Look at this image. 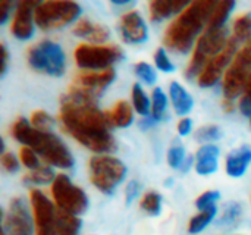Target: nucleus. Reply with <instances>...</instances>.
<instances>
[{"instance_id": "obj_27", "label": "nucleus", "mask_w": 251, "mask_h": 235, "mask_svg": "<svg viewBox=\"0 0 251 235\" xmlns=\"http://www.w3.org/2000/svg\"><path fill=\"white\" fill-rule=\"evenodd\" d=\"M131 96H132V106L140 116L151 115V102H150L147 93L144 91V88L141 87V84L137 82L132 85Z\"/></svg>"}, {"instance_id": "obj_26", "label": "nucleus", "mask_w": 251, "mask_h": 235, "mask_svg": "<svg viewBox=\"0 0 251 235\" xmlns=\"http://www.w3.org/2000/svg\"><path fill=\"white\" fill-rule=\"evenodd\" d=\"M56 177L57 175L54 174L51 166H40L31 171L29 174H26L24 177V183L28 185H47V184H53Z\"/></svg>"}, {"instance_id": "obj_11", "label": "nucleus", "mask_w": 251, "mask_h": 235, "mask_svg": "<svg viewBox=\"0 0 251 235\" xmlns=\"http://www.w3.org/2000/svg\"><path fill=\"white\" fill-rule=\"evenodd\" d=\"M29 202L35 224V235H56L57 210L54 205L40 190H31Z\"/></svg>"}, {"instance_id": "obj_37", "label": "nucleus", "mask_w": 251, "mask_h": 235, "mask_svg": "<svg viewBox=\"0 0 251 235\" xmlns=\"http://www.w3.org/2000/svg\"><path fill=\"white\" fill-rule=\"evenodd\" d=\"M221 128L218 125H206L199 128L196 132V138L200 141H216L221 138Z\"/></svg>"}, {"instance_id": "obj_21", "label": "nucleus", "mask_w": 251, "mask_h": 235, "mask_svg": "<svg viewBox=\"0 0 251 235\" xmlns=\"http://www.w3.org/2000/svg\"><path fill=\"white\" fill-rule=\"evenodd\" d=\"M169 97H171V103L174 106V110L179 116H187L194 107L193 96L176 81H172L169 85Z\"/></svg>"}, {"instance_id": "obj_33", "label": "nucleus", "mask_w": 251, "mask_h": 235, "mask_svg": "<svg viewBox=\"0 0 251 235\" xmlns=\"http://www.w3.org/2000/svg\"><path fill=\"white\" fill-rule=\"evenodd\" d=\"M135 71V75L138 77L140 81H143L144 84L147 85H153L157 79V75H156V71L153 69L151 65H149L147 62H138L134 68Z\"/></svg>"}, {"instance_id": "obj_25", "label": "nucleus", "mask_w": 251, "mask_h": 235, "mask_svg": "<svg viewBox=\"0 0 251 235\" xmlns=\"http://www.w3.org/2000/svg\"><path fill=\"white\" fill-rule=\"evenodd\" d=\"M216 215H218V208L216 206L199 212L196 216H193L190 219V222H188V233L193 235L200 234L201 231H204L213 222Z\"/></svg>"}, {"instance_id": "obj_24", "label": "nucleus", "mask_w": 251, "mask_h": 235, "mask_svg": "<svg viewBox=\"0 0 251 235\" xmlns=\"http://www.w3.org/2000/svg\"><path fill=\"white\" fill-rule=\"evenodd\" d=\"M81 228H82V221L78 216L57 210L56 235H78Z\"/></svg>"}, {"instance_id": "obj_38", "label": "nucleus", "mask_w": 251, "mask_h": 235, "mask_svg": "<svg viewBox=\"0 0 251 235\" xmlns=\"http://www.w3.org/2000/svg\"><path fill=\"white\" fill-rule=\"evenodd\" d=\"M0 162H1V166L6 172L9 174H16L19 171V166H21V160H18V157L10 153V152H4L1 153V157H0Z\"/></svg>"}, {"instance_id": "obj_29", "label": "nucleus", "mask_w": 251, "mask_h": 235, "mask_svg": "<svg viewBox=\"0 0 251 235\" xmlns=\"http://www.w3.org/2000/svg\"><path fill=\"white\" fill-rule=\"evenodd\" d=\"M140 206L147 215L159 216L162 212V196L156 191H149L143 196Z\"/></svg>"}, {"instance_id": "obj_42", "label": "nucleus", "mask_w": 251, "mask_h": 235, "mask_svg": "<svg viewBox=\"0 0 251 235\" xmlns=\"http://www.w3.org/2000/svg\"><path fill=\"white\" fill-rule=\"evenodd\" d=\"M13 9V3L9 0H3L0 1V25H4L10 16V12Z\"/></svg>"}, {"instance_id": "obj_48", "label": "nucleus", "mask_w": 251, "mask_h": 235, "mask_svg": "<svg viewBox=\"0 0 251 235\" xmlns=\"http://www.w3.org/2000/svg\"><path fill=\"white\" fill-rule=\"evenodd\" d=\"M1 235H7V234H6V231H4V230H1Z\"/></svg>"}, {"instance_id": "obj_17", "label": "nucleus", "mask_w": 251, "mask_h": 235, "mask_svg": "<svg viewBox=\"0 0 251 235\" xmlns=\"http://www.w3.org/2000/svg\"><path fill=\"white\" fill-rule=\"evenodd\" d=\"M72 32L76 37L90 41V44H103L110 37L109 28H106L101 24L93 22L90 19H79L72 28Z\"/></svg>"}, {"instance_id": "obj_20", "label": "nucleus", "mask_w": 251, "mask_h": 235, "mask_svg": "<svg viewBox=\"0 0 251 235\" xmlns=\"http://www.w3.org/2000/svg\"><path fill=\"white\" fill-rule=\"evenodd\" d=\"M251 163V149L247 146L240 147L226 157V174L232 178H241Z\"/></svg>"}, {"instance_id": "obj_19", "label": "nucleus", "mask_w": 251, "mask_h": 235, "mask_svg": "<svg viewBox=\"0 0 251 235\" xmlns=\"http://www.w3.org/2000/svg\"><path fill=\"white\" fill-rule=\"evenodd\" d=\"M190 3L185 0H151L149 15L151 22H160L172 15H179Z\"/></svg>"}, {"instance_id": "obj_16", "label": "nucleus", "mask_w": 251, "mask_h": 235, "mask_svg": "<svg viewBox=\"0 0 251 235\" xmlns=\"http://www.w3.org/2000/svg\"><path fill=\"white\" fill-rule=\"evenodd\" d=\"M121 35L128 44H141L149 38V29L137 10H129L121 18Z\"/></svg>"}, {"instance_id": "obj_10", "label": "nucleus", "mask_w": 251, "mask_h": 235, "mask_svg": "<svg viewBox=\"0 0 251 235\" xmlns=\"http://www.w3.org/2000/svg\"><path fill=\"white\" fill-rule=\"evenodd\" d=\"M115 78H116V72L113 68L100 72L82 71L74 78L69 90L97 100L103 94V91L115 81Z\"/></svg>"}, {"instance_id": "obj_15", "label": "nucleus", "mask_w": 251, "mask_h": 235, "mask_svg": "<svg viewBox=\"0 0 251 235\" xmlns=\"http://www.w3.org/2000/svg\"><path fill=\"white\" fill-rule=\"evenodd\" d=\"M249 77H250V68H247L238 59H234V62L231 63V66L224 75L222 90H224L225 100L234 102L246 90Z\"/></svg>"}, {"instance_id": "obj_22", "label": "nucleus", "mask_w": 251, "mask_h": 235, "mask_svg": "<svg viewBox=\"0 0 251 235\" xmlns=\"http://www.w3.org/2000/svg\"><path fill=\"white\" fill-rule=\"evenodd\" d=\"M104 113H106V118H107V122L110 124V127L128 128L134 122L132 107L125 100H119L118 103H115V106L110 110H107Z\"/></svg>"}, {"instance_id": "obj_23", "label": "nucleus", "mask_w": 251, "mask_h": 235, "mask_svg": "<svg viewBox=\"0 0 251 235\" xmlns=\"http://www.w3.org/2000/svg\"><path fill=\"white\" fill-rule=\"evenodd\" d=\"M234 7H235L234 0H221V1H218L213 12H212V15H210L207 28L209 29L225 28V24H226L228 18L231 16Z\"/></svg>"}, {"instance_id": "obj_5", "label": "nucleus", "mask_w": 251, "mask_h": 235, "mask_svg": "<svg viewBox=\"0 0 251 235\" xmlns=\"http://www.w3.org/2000/svg\"><path fill=\"white\" fill-rule=\"evenodd\" d=\"M228 31L226 28H218V29H209L200 35V38L196 43L193 57L187 66L185 77L194 78L201 74L204 66L216 57L228 44Z\"/></svg>"}, {"instance_id": "obj_1", "label": "nucleus", "mask_w": 251, "mask_h": 235, "mask_svg": "<svg viewBox=\"0 0 251 235\" xmlns=\"http://www.w3.org/2000/svg\"><path fill=\"white\" fill-rule=\"evenodd\" d=\"M59 122L66 134L93 153L107 155L116 150L110 124L94 99L69 90L60 99Z\"/></svg>"}, {"instance_id": "obj_41", "label": "nucleus", "mask_w": 251, "mask_h": 235, "mask_svg": "<svg viewBox=\"0 0 251 235\" xmlns=\"http://www.w3.org/2000/svg\"><path fill=\"white\" fill-rule=\"evenodd\" d=\"M235 59H238L241 63H244L247 68H251V38L247 41V44L237 53Z\"/></svg>"}, {"instance_id": "obj_18", "label": "nucleus", "mask_w": 251, "mask_h": 235, "mask_svg": "<svg viewBox=\"0 0 251 235\" xmlns=\"http://www.w3.org/2000/svg\"><path fill=\"white\" fill-rule=\"evenodd\" d=\"M219 147L212 143L201 146L196 155V172L203 177L215 174L219 166Z\"/></svg>"}, {"instance_id": "obj_4", "label": "nucleus", "mask_w": 251, "mask_h": 235, "mask_svg": "<svg viewBox=\"0 0 251 235\" xmlns=\"http://www.w3.org/2000/svg\"><path fill=\"white\" fill-rule=\"evenodd\" d=\"M82 13V7L76 1L69 0H46L40 1L35 9V25L43 31H54L75 22Z\"/></svg>"}, {"instance_id": "obj_32", "label": "nucleus", "mask_w": 251, "mask_h": 235, "mask_svg": "<svg viewBox=\"0 0 251 235\" xmlns=\"http://www.w3.org/2000/svg\"><path fill=\"white\" fill-rule=\"evenodd\" d=\"M31 125L40 131H46L50 132L51 128L54 127V119L44 110H35L31 113V119H29Z\"/></svg>"}, {"instance_id": "obj_30", "label": "nucleus", "mask_w": 251, "mask_h": 235, "mask_svg": "<svg viewBox=\"0 0 251 235\" xmlns=\"http://www.w3.org/2000/svg\"><path fill=\"white\" fill-rule=\"evenodd\" d=\"M234 38L237 41H249L251 38V13L240 15L234 22Z\"/></svg>"}, {"instance_id": "obj_2", "label": "nucleus", "mask_w": 251, "mask_h": 235, "mask_svg": "<svg viewBox=\"0 0 251 235\" xmlns=\"http://www.w3.org/2000/svg\"><path fill=\"white\" fill-rule=\"evenodd\" d=\"M215 6L216 1L213 0H196L190 3L168 26L163 37L165 46L178 53L191 50L193 44L200 38L203 28H207Z\"/></svg>"}, {"instance_id": "obj_9", "label": "nucleus", "mask_w": 251, "mask_h": 235, "mask_svg": "<svg viewBox=\"0 0 251 235\" xmlns=\"http://www.w3.org/2000/svg\"><path fill=\"white\" fill-rule=\"evenodd\" d=\"M51 196L57 210L69 215H81L88 208V197L85 191L75 185L68 175L60 174L51 184Z\"/></svg>"}, {"instance_id": "obj_14", "label": "nucleus", "mask_w": 251, "mask_h": 235, "mask_svg": "<svg viewBox=\"0 0 251 235\" xmlns=\"http://www.w3.org/2000/svg\"><path fill=\"white\" fill-rule=\"evenodd\" d=\"M40 1L37 0H21L16 4L15 15L10 25V32L18 40H29L35 31V9Z\"/></svg>"}, {"instance_id": "obj_34", "label": "nucleus", "mask_w": 251, "mask_h": 235, "mask_svg": "<svg viewBox=\"0 0 251 235\" xmlns=\"http://www.w3.org/2000/svg\"><path fill=\"white\" fill-rule=\"evenodd\" d=\"M219 199H221V193H219L218 190L206 191V193H203L201 196L197 197V200H196V208L199 209V212L206 210V209H210V208L216 206V203H218Z\"/></svg>"}, {"instance_id": "obj_36", "label": "nucleus", "mask_w": 251, "mask_h": 235, "mask_svg": "<svg viewBox=\"0 0 251 235\" xmlns=\"http://www.w3.org/2000/svg\"><path fill=\"white\" fill-rule=\"evenodd\" d=\"M19 160H21V163H22L26 169H29V171H34V169H37V168L41 166V165L38 163L37 153H35L32 149H29V147H22V149L19 150Z\"/></svg>"}, {"instance_id": "obj_7", "label": "nucleus", "mask_w": 251, "mask_h": 235, "mask_svg": "<svg viewBox=\"0 0 251 235\" xmlns=\"http://www.w3.org/2000/svg\"><path fill=\"white\" fill-rule=\"evenodd\" d=\"M75 63L79 69L100 72L124 57V52L113 44H79L74 52Z\"/></svg>"}, {"instance_id": "obj_13", "label": "nucleus", "mask_w": 251, "mask_h": 235, "mask_svg": "<svg viewBox=\"0 0 251 235\" xmlns=\"http://www.w3.org/2000/svg\"><path fill=\"white\" fill-rule=\"evenodd\" d=\"M3 230L7 235H34V216L22 199H13L3 213Z\"/></svg>"}, {"instance_id": "obj_31", "label": "nucleus", "mask_w": 251, "mask_h": 235, "mask_svg": "<svg viewBox=\"0 0 251 235\" xmlns=\"http://www.w3.org/2000/svg\"><path fill=\"white\" fill-rule=\"evenodd\" d=\"M185 163V149L179 140H175L168 150V165L172 169H179Z\"/></svg>"}, {"instance_id": "obj_43", "label": "nucleus", "mask_w": 251, "mask_h": 235, "mask_svg": "<svg viewBox=\"0 0 251 235\" xmlns=\"http://www.w3.org/2000/svg\"><path fill=\"white\" fill-rule=\"evenodd\" d=\"M176 130H178V134H179L181 137H187V135L191 132V130H193V121H191L190 118H182V119L178 122Z\"/></svg>"}, {"instance_id": "obj_12", "label": "nucleus", "mask_w": 251, "mask_h": 235, "mask_svg": "<svg viewBox=\"0 0 251 235\" xmlns=\"http://www.w3.org/2000/svg\"><path fill=\"white\" fill-rule=\"evenodd\" d=\"M237 44H238V41L234 37L229 38L226 47L204 66V69L201 71V74L197 78L200 87L209 88V87L216 85L221 81L224 72L228 71V68L231 66V63L234 62V59H235V56L238 53L237 52Z\"/></svg>"}, {"instance_id": "obj_46", "label": "nucleus", "mask_w": 251, "mask_h": 235, "mask_svg": "<svg viewBox=\"0 0 251 235\" xmlns=\"http://www.w3.org/2000/svg\"><path fill=\"white\" fill-rule=\"evenodd\" d=\"M224 109L226 110V112H232L234 110V102H229V100H224Z\"/></svg>"}, {"instance_id": "obj_44", "label": "nucleus", "mask_w": 251, "mask_h": 235, "mask_svg": "<svg viewBox=\"0 0 251 235\" xmlns=\"http://www.w3.org/2000/svg\"><path fill=\"white\" fill-rule=\"evenodd\" d=\"M0 52H1V68H0V77L3 78L4 74L7 72V63H9V53H7V49L4 44L0 46Z\"/></svg>"}, {"instance_id": "obj_28", "label": "nucleus", "mask_w": 251, "mask_h": 235, "mask_svg": "<svg viewBox=\"0 0 251 235\" xmlns=\"http://www.w3.org/2000/svg\"><path fill=\"white\" fill-rule=\"evenodd\" d=\"M151 94V119L162 121L168 110V97L160 87H156Z\"/></svg>"}, {"instance_id": "obj_47", "label": "nucleus", "mask_w": 251, "mask_h": 235, "mask_svg": "<svg viewBox=\"0 0 251 235\" xmlns=\"http://www.w3.org/2000/svg\"><path fill=\"white\" fill-rule=\"evenodd\" d=\"M244 96H247V97H250L251 99V72H250V77H249V79H247V84H246Z\"/></svg>"}, {"instance_id": "obj_39", "label": "nucleus", "mask_w": 251, "mask_h": 235, "mask_svg": "<svg viewBox=\"0 0 251 235\" xmlns=\"http://www.w3.org/2000/svg\"><path fill=\"white\" fill-rule=\"evenodd\" d=\"M240 215H241V206L238 203H231L225 208V212H224L221 222L222 224H232L240 218Z\"/></svg>"}, {"instance_id": "obj_40", "label": "nucleus", "mask_w": 251, "mask_h": 235, "mask_svg": "<svg viewBox=\"0 0 251 235\" xmlns=\"http://www.w3.org/2000/svg\"><path fill=\"white\" fill-rule=\"evenodd\" d=\"M141 193V184L137 180H132L128 183L126 188H125V202L126 205H131Z\"/></svg>"}, {"instance_id": "obj_6", "label": "nucleus", "mask_w": 251, "mask_h": 235, "mask_svg": "<svg viewBox=\"0 0 251 235\" xmlns=\"http://www.w3.org/2000/svg\"><path fill=\"white\" fill-rule=\"evenodd\" d=\"M88 169L91 184L104 194H112L126 175V166L124 162L110 155L93 156Z\"/></svg>"}, {"instance_id": "obj_8", "label": "nucleus", "mask_w": 251, "mask_h": 235, "mask_svg": "<svg viewBox=\"0 0 251 235\" xmlns=\"http://www.w3.org/2000/svg\"><path fill=\"white\" fill-rule=\"evenodd\" d=\"M28 63L37 72L47 74L50 77H60L66 68V56L57 43L51 40H43L29 47Z\"/></svg>"}, {"instance_id": "obj_49", "label": "nucleus", "mask_w": 251, "mask_h": 235, "mask_svg": "<svg viewBox=\"0 0 251 235\" xmlns=\"http://www.w3.org/2000/svg\"><path fill=\"white\" fill-rule=\"evenodd\" d=\"M250 124H251V118H250Z\"/></svg>"}, {"instance_id": "obj_45", "label": "nucleus", "mask_w": 251, "mask_h": 235, "mask_svg": "<svg viewBox=\"0 0 251 235\" xmlns=\"http://www.w3.org/2000/svg\"><path fill=\"white\" fill-rule=\"evenodd\" d=\"M240 110H241V113H243L244 116H249V118H251V99L250 97L244 96V97L241 99V102H240Z\"/></svg>"}, {"instance_id": "obj_3", "label": "nucleus", "mask_w": 251, "mask_h": 235, "mask_svg": "<svg viewBox=\"0 0 251 235\" xmlns=\"http://www.w3.org/2000/svg\"><path fill=\"white\" fill-rule=\"evenodd\" d=\"M12 137L24 144V147L32 149L47 166H56L60 169H69L74 166V156L68 146L53 132H46L34 128L25 118H18L12 127Z\"/></svg>"}, {"instance_id": "obj_35", "label": "nucleus", "mask_w": 251, "mask_h": 235, "mask_svg": "<svg viewBox=\"0 0 251 235\" xmlns=\"http://www.w3.org/2000/svg\"><path fill=\"white\" fill-rule=\"evenodd\" d=\"M154 63H156V68L160 69L165 74H172L175 71V65L169 59L168 52L165 50V47H160V49L156 50V53H154Z\"/></svg>"}]
</instances>
